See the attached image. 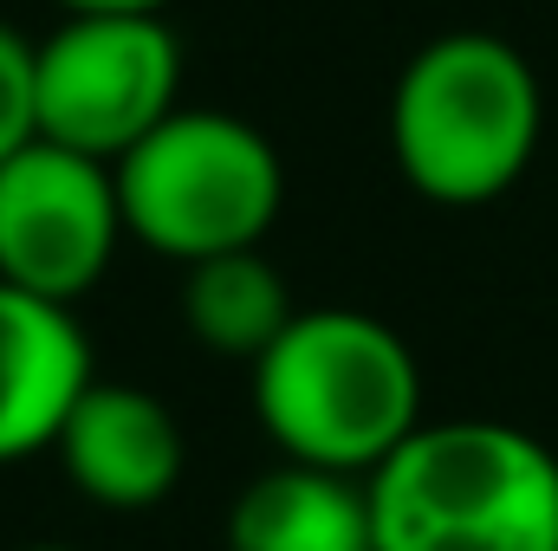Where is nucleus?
Returning a JSON list of instances; mask_svg holds the SVG:
<instances>
[{"mask_svg":"<svg viewBox=\"0 0 558 551\" xmlns=\"http://www.w3.org/2000/svg\"><path fill=\"white\" fill-rule=\"evenodd\" d=\"M254 370V415L279 461L371 480L422 428V364L410 338L351 305H312Z\"/></svg>","mask_w":558,"mask_h":551,"instance_id":"1","label":"nucleus"},{"mask_svg":"<svg viewBox=\"0 0 558 551\" xmlns=\"http://www.w3.org/2000/svg\"><path fill=\"white\" fill-rule=\"evenodd\" d=\"M546 91L533 59L500 33H441L390 91V156L403 182L435 208L500 201L539 156Z\"/></svg>","mask_w":558,"mask_h":551,"instance_id":"2","label":"nucleus"},{"mask_svg":"<svg viewBox=\"0 0 558 551\" xmlns=\"http://www.w3.org/2000/svg\"><path fill=\"white\" fill-rule=\"evenodd\" d=\"M364 487L377 551H558V454L513 421H422Z\"/></svg>","mask_w":558,"mask_h":551,"instance_id":"3","label":"nucleus"},{"mask_svg":"<svg viewBox=\"0 0 558 551\" xmlns=\"http://www.w3.org/2000/svg\"><path fill=\"white\" fill-rule=\"evenodd\" d=\"M111 175L131 241L175 267L260 247L286 201V162L274 137L234 111L175 105L111 162Z\"/></svg>","mask_w":558,"mask_h":551,"instance_id":"4","label":"nucleus"},{"mask_svg":"<svg viewBox=\"0 0 558 551\" xmlns=\"http://www.w3.org/2000/svg\"><path fill=\"white\" fill-rule=\"evenodd\" d=\"M182 98V46L162 13H65L33 39L39 137L118 162Z\"/></svg>","mask_w":558,"mask_h":551,"instance_id":"5","label":"nucleus"},{"mask_svg":"<svg viewBox=\"0 0 558 551\" xmlns=\"http://www.w3.org/2000/svg\"><path fill=\"white\" fill-rule=\"evenodd\" d=\"M131 241L118 175L98 156L33 137L0 162V285L78 305Z\"/></svg>","mask_w":558,"mask_h":551,"instance_id":"6","label":"nucleus"},{"mask_svg":"<svg viewBox=\"0 0 558 551\" xmlns=\"http://www.w3.org/2000/svg\"><path fill=\"white\" fill-rule=\"evenodd\" d=\"M52 454H59L65 480L92 506H105V513H149V506H162L175 493L189 441H182L175 409L156 390L98 377L72 403Z\"/></svg>","mask_w":558,"mask_h":551,"instance_id":"7","label":"nucleus"},{"mask_svg":"<svg viewBox=\"0 0 558 551\" xmlns=\"http://www.w3.org/2000/svg\"><path fill=\"white\" fill-rule=\"evenodd\" d=\"M98 383L78 305L0 285V467L59 441L72 403Z\"/></svg>","mask_w":558,"mask_h":551,"instance_id":"8","label":"nucleus"},{"mask_svg":"<svg viewBox=\"0 0 558 551\" xmlns=\"http://www.w3.org/2000/svg\"><path fill=\"white\" fill-rule=\"evenodd\" d=\"M228 551H377L371 487L357 474L279 461L228 506Z\"/></svg>","mask_w":558,"mask_h":551,"instance_id":"9","label":"nucleus"},{"mask_svg":"<svg viewBox=\"0 0 558 551\" xmlns=\"http://www.w3.org/2000/svg\"><path fill=\"white\" fill-rule=\"evenodd\" d=\"M292 318L299 305L286 292V273L260 247L182 267V331L228 364H260Z\"/></svg>","mask_w":558,"mask_h":551,"instance_id":"10","label":"nucleus"},{"mask_svg":"<svg viewBox=\"0 0 558 551\" xmlns=\"http://www.w3.org/2000/svg\"><path fill=\"white\" fill-rule=\"evenodd\" d=\"M39 137V105H33V39L0 26V162L20 156Z\"/></svg>","mask_w":558,"mask_h":551,"instance_id":"11","label":"nucleus"},{"mask_svg":"<svg viewBox=\"0 0 558 551\" xmlns=\"http://www.w3.org/2000/svg\"><path fill=\"white\" fill-rule=\"evenodd\" d=\"M65 13H162L169 0H59Z\"/></svg>","mask_w":558,"mask_h":551,"instance_id":"12","label":"nucleus"},{"mask_svg":"<svg viewBox=\"0 0 558 551\" xmlns=\"http://www.w3.org/2000/svg\"><path fill=\"white\" fill-rule=\"evenodd\" d=\"M20 551H78V546H20Z\"/></svg>","mask_w":558,"mask_h":551,"instance_id":"13","label":"nucleus"}]
</instances>
